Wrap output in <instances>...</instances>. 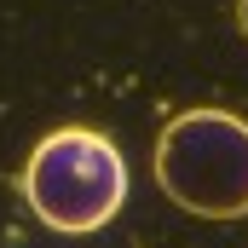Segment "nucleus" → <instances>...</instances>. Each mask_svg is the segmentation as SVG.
<instances>
[{"label": "nucleus", "mask_w": 248, "mask_h": 248, "mask_svg": "<svg viewBox=\"0 0 248 248\" xmlns=\"http://www.w3.org/2000/svg\"><path fill=\"white\" fill-rule=\"evenodd\" d=\"M237 23H243V35H248V0H237Z\"/></svg>", "instance_id": "nucleus-3"}, {"label": "nucleus", "mask_w": 248, "mask_h": 248, "mask_svg": "<svg viewBox=\"0 0 248 248\" xmlns=\"http://www.w3.org/2000/svg\"><path fill=\"white\" fill-rule=\"evenodd\" d=\"M156 185L196 219H248V122L231 110H185L156 139Z\"/></svg>", "instance_id": "nucleus-2"}, {"label": "nucleus", "mask_w": 248, "mask_h": 248, "mask_svg": "<svg viewBox=\"0 0 248 248\" xmlns=\"http://www.w3.org/2000/svg\"><path fill=\"white\" fill-rule=\"evenodd\" d=\"M23 202L46 231L93 237L127 202V162L98 127H52L23 162Z\"/></svg>", "instance_id": "nucleus-1"}]
</instances>
